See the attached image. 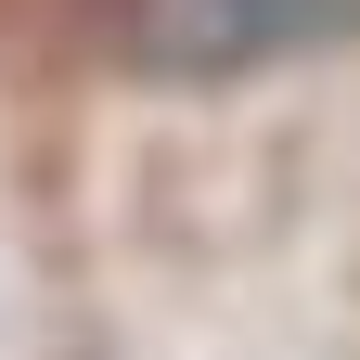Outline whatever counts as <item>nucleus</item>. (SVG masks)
Returning a JSON list of instances; mask_svg holds the SVG:
<instances>
[{"mask_svg":"<svg viewBox=\"0 0 360 360\" xmlns=\"http://www.w3.org/2000/svg\"><path fill=\"white\" fill-rule=\"evenodd\" d=\"M335 39H360V0H116V65L180 90L335 52Z\"/></svg>","mask_w":360,"mask_h":360,"instance_id":"obj_1","label":"nucleus"}]
</instances>
